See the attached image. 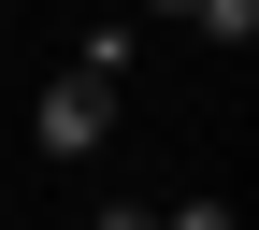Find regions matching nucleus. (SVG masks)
<instances>
[{
    "mask_svg": "<svg viewBox=\"0 0 259 230\" xmlns=\"http://www.w3.org/2000/svg\"><path fill=\"white\" fill-rule=\"evenodd\" d=\"M101 129H115V86H87V72H58L44 101H29V144L44 158H101Z\"/></svg>",
    "mask_w": 259,
    "mask_h": 230,
    "instance_id": "1",
    "label": "nucleus"
},
{
    "mask_svg": "<svg viewBox=\"0 0 259 230\" xmlns=\"http://www.w3.org/2000/svg\"><path fill=\"white\" fill-rule=\"evenodd\" d=\"M101 230H158V216H144V202H101Z\"/></svg>",
    "mask_w": 259,
    "mask_h": 230,
    "instance_id": "4",
    "label": "nucleus"
},
{
    "mask_svg": "<svg viewBox=\"0 0 259 230\" xmlns=\"http://www.w3.org/2000/svg\"><path fill=\"white\" fill-rule=\"evenodd\" d=\"M187 15H202V43H231V58L259 43V0H187Z\"/></svg>",
    "mask_w": 259,
    "mask_h": 230,
    "instance_id": "2",
    "label": "nucleus"
},
{
    "mask_svg": "<svg viewBox=\"0 0 259 230\" xmlns=\"http://www.w3.org/2000/svg\"><path fill=\"white\" fill-rule=\"evenodd\" d=\"M158 15H187V0H158Z\"/></svg>",
    "mask_w": 259,
    "mask_h": 230,
    "instance_id": "5",
    "label": "nucleus"
},
{
    "mask_svg": "<svg viewBox=\"0 0 259 230\" xmlns=\"http://www.w3.org/2000/svg\"><path fill=\"white\" fill-rule=\"evenodd\" d=\"M158 230H245V216H231V202H173Z\"/></svg>",
    "mask_w": 259,
    "mask_h": 230,
    "instance_id": "3",
    "label": "nucleus"
}]
</instances>
